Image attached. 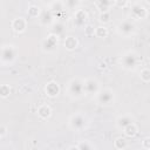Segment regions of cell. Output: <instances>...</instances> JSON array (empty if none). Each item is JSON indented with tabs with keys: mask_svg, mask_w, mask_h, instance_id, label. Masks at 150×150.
Returning <instances> with one entry per match:
<instances>
[{
	"mask_svg": "<svg viewBox=\"0 0 150 150\" xmlns=\"http://www.w3.org/2000/svg\"><path fill=\"white\" fill-rule=\"evenodd\" d=\"M3 56H4V59H7V60H11V59H13V56H14V54L9 51V52H6V49L4 51V54H3Z\"/></svg>",
	"mask_w": 150,
	"mask_h": 150,
	"instance_id": "cell-4",
	"label": "cell"
},
{
	"mask_svg": "<svg viewBox=\"0 0 150 150\" xmlns=\"http://www.w3.org/2000/svg\"><path fill=\"white\" fill-rule=\"evenodd\" d=\"M72 126L76 129H80L84 126V120L81 116H75L73 117V121H72Z\"/></svg>",
	"mask_w": 150,
	"mask_h": 150,
	"instance_id": "cell-1",
	"label": "cell"
},
{
	"mask_svg": "<svg viewBox=\"0 0 150 150\" xmlns=\"http://www.w3.org/2000/svg\"><path fill=\"white\" fill-rule=\"evenodd\" d=\"M111 94L109 93V92H104V93H102L101 94V96H100V101L102 102V103H108L110 100H111Z\"/></svg>",
	"mask_w": 150,
	"mask_h": 150,
	"instance_id": "cell-2",
	"label": "cell"
},
{
	"mask_svg": "<svg viewBox=\"0 0 150 150\" xmlns=\"http://www.w3.org/2000/svg\"><path fill=\"white\" fill-rule=\"evenodd\" d=\"M121 31L122 32H131L132 31V25L128 21H124L122 25H121Z\"/></svg>",
	"mask_w": 150,
	"mask_h": 150,
	"instance_id": "cell-3",
	"label": "cell"
}]
</instances>
